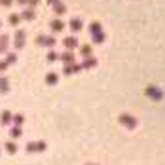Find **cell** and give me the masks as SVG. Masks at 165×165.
Masks as SVG:
<instances>
[{
  "label": "cell",
  "instance_id": "obj_1",
  "mask_svg": "<svg viewBox=\"0 0 165 165\" xmlns=\"http://www.w3.org/2000/svg\"><path fill=\"white\" fill-rule=\"evenodd\" d=\"M36 44H40V46H53V44H55V38H53V36H44V34H42V36L36 38Z\"/></svg>",
  "mask_w": 165,
  "mask_h": 165
},
{
  "label": "cell",
  "instance_id": "obj_2",
  "mask_svg": "<svg viewBox=\"0 0 165 165\" xmlns=\"http://www.w3.org/2000/svg\"><path fill=\"white\" fill-rule=\"evenodd\" d=\"M34 15H36V13H34V10H32V8H25V10L21 12V15H19V17H21V19H25V21H32V19H34Z\"/></svg>",
  "mask_w": 165,
  "mask_h": 165
},
{
  "label": "cell",
  "instance_id": "obj_3",
  "mask_svg": "<svg viewBox=\"0 0 165 165\" xmlns=\"http://www.w3.org/2000/svg\"><path fill=\"white\" fill-rule=\"evenodd\" d=\"M50 27H51V31H55V32H61V31L65 29V23H63L61 19H53V21L50 23Z\"/></svg>",
  "mask_w": 165,
  "mask_h": 165
},
{
  "label": "cell",
  "instance_id": "obj_4",
  "mask_svg": "<svg viewBox=\"0 0 165 165\" xmlns=\"http://www.w3.org/2000/svg\"><path fill=\"white\" fill-rule=\"evenodd\" d=\"M23 46H25V32L17 31V34H15V48H23Z\"/></svg>",
  "mask_w": 165,
  "mask_h": 165
},
{
  "label": "cell",
  "instance_id": "obj_5",
  "mask_svg": "<svg viewBox=\"0 0 165 165\" xmlns=\"http://www.w3.org/2000/svg\"><path fill=\"white\" fill-rule=\"evenodd\" d=\"M120 122L125 124L127 127H135V124H137V122H135V118H131V116H127V114H124V116L120 118Z\"/></svg>",
  "mask_w": 165,
  "mask_h": 165
},
{
  "label": "cell",
  "instance_id": "obj_6",
  "mask_svg": "<svg viewBox=\"0 0 165 165\" xmlns=\"http://www.w3.org/2000/svg\"><path fill=\"white\" fill-rule=\"evenodd\" d=\"M70 29H72L74 32H76V31H80V29H82V19H78V17L70 19Z\"/></svg>",
  "mask_w": 165,
  "mask_h": 165
},
{
  "label": "cell",
  "instance_id": "obj_7",
  "mask_svg": "<svg viewBox=\"0 0 165 165\" xmlns=\"http://www.w3.org/2000/svg\"><path fill=\"white\" fill-rule=\"evenodd\" d=\"M65 46L72 50V48H76V46H78V40H76L74 36H68V38H65Z\"/></svg>",
  "mask_w": 165,
  "mask_h": 165
},
{
  "label": "cell",
  "instance_id": "obj_8",
  "mask_svg": "<svg viewBox=\"0 0 165 165\" xmlns=\"http://www.w3.org/2000/svg\"><path fill=\"white\" fill-rule=\"evenodd\" d=\"M146 93H148V95H152V99H161V93H159L156 87H148Z\"/></svg>",
  "mask_w": 165,
  "mask_h": 165
},
{
  "label": "cell",
  "instance_id": "obj_9",
  "mask_svg": "<svg viewBox=\"0 0 165 165\" xmlns=\"http://www.w3.org/2000/svg\"><path fill=\"white\" fill-rule=\"evenodd\" d=\"M53 10H55V13H57V15H63V13L66 12V8H65V4H63V2L55 4V6H53Z\"/></svg>",
  "mask_w": 165,
  "mask_h": 165
},
{
  "label": "cell",
  "instance_id": "obj_10",
  "mask_svg": "<svg viewBox=\"0 0 165 165\" xmlns=\"http://www.w3.org/2000/svg\"><path fill=\"white\" fill-rule=\"evenodd\" d=\"M89 31H91V34H97V32H101V23H99V21H95V23H91V27H89Z\"/></svg>",
  "mask_w": 165,
  "mask_h": 165
},
{
  "label": "cell",
  "instance_id": "obj_11",
  "mask_svg": "<svg viewBox=\"0 0 165 165\" xmlns=\"http://www.w3.org/2000/svg\"><path fill=\"white\" fill-rule=\"evenodd\" d=\"M19 23H21V17H19L17 13H12V15H10V25H13V27H17V25H19Z\"/></svg>",
  "mask_w": 165,
  "mask_h": 165
},
{
  "label": "cell",
  "instance_id": "obj_12",
  "mask_svg": "<svg viewBox=\"0 0 165 165\" xmlns=\"http://www.w3.org/2000/svg\"><path fill=\"white\" fill-rule=\"evenodd\" d=\"M27 148H29L31 152H32V150H44V148H46V144H44V143H36V144H29Z\"/></svg>",
  "mask_w": 165,
  "mask_h": 165
},
{
  "label": "cell",
  "instance_id": "obj_13",
  "mask_svg": "<svg viewBox=\"0 0 165 165\" xmlns=\"http://www.w3.org/2000/svg\"><path fill=\"white\" fill-rule=\"evenodd\" d=\"M93 42H95V44L104 42V34H103V31H101V32H97V34H93Z\"/></svg>",
  "mask_w": 165,
  "mask_h": 165
},
{
  "label": "cell",
  "instance_id": "obj_14",
  "mask_svg": "<svg viewBox=\"0 0 165 165\" xmlns=\"http://www.w3.org/2000/svg\"><path fill=\"white\" fill-rule=\"evenodd\" d=\"M72 59H74V55L70 53V51H66V53H63V61L65 63H72Z\"/></svg>",
  "mask_w": 165,
  "mask_h": 165
},
{
  "label": "cell",
  "instance_id": "obj_15",
  "mask_svg": "<svg viewBox=\"0 0 165 165\" xmlns=\"http://www.w3.org/2000/svg\"><path fill=\"white\" fill-rule=\"evenodd\" d=\"M46 80H48V84H55V82H57V74H53V72H50L48 76H46Z\"/></svg>",
  "mask_w": 165,
  "mask_h": 165
},
{
  "label": "cell",
  "instance_id": "obj_16",
  "mask_svg": "<svg viewBox=\"0 0 165 165\" xmlns=\"http://www.w3.org/2000/svg\"><path fill=\"white\" fill-rule=\"evenodd\" d=\"M6 44H8V36H2V38H0V51L6 50Z\"/></svg>",
  "mask_w": 165,
  "mask_h": 165
},
{
  "label": "cell",
  "instance_id": "obj_17",
  "mask_svg": "<svg viewBox=\"0 0 165 165\" xmlns=\"http://www.w3.org/2000/svg\"><path fill=\"white\" fill-rule=\"evenodd\" d=\"M82 55L84 57H89L91 55V46H84V48H82Z\"/></svg>",
  "mask_w": 165,
  "mask_h": 165
},
{
  "label": "cell",
  "instance_id": "obj_18",
  "mask_svg": "<svg viewBox=\"0 0 165 165\" xmlns=\"http://www.w3.org/2000/svg\"><path fill=\"white\" fill-rule=\"evenodd\" d=\"M10 120H12V114H10V112H4V114H2V124H8Z\"/></svg>",
  "mask_w": 165,
  "mask_h": 165
},
{
  "label": "cell",
  "instance_id": "obj_19",
  "mask_svg": "<svg viewBox=\"0 0 165 165\" xmlns=\"http://www.w3.org/2000/svg\"><path fill=\"white\" fill-rule=\"evenodd\" d=\"M95 63H97L95 59H91V57H89L87 61H84V66H87V68H91V66H93V65H95Z\"/></svg>",
  "mask_w": 165,
  "mask_h": 165
},
{
  "label": "cell",
  "instance_id": "obj_20",
  "mask_svg": "<svg viewBox=\"0 0 165 165\" xmlns=\"http://www.w3.org/2000/svg\"><path fill=\"white\" fill-rule=\"evenodd\" d=\"M6 150H8V152H12V154H13V152H15V150H17V146H15V144H13V143H8V144H6Z\"/></svg>",
  "mask_w": 165,
  "mask_h": 165
},
{
  "label": "cell",
  "instance_id": "obj_21",
  "mask_svg": "<svg viewBox=\"0 0 165 165\" xmlns=\"http://www.w3.org/2000/svg\"><path fill=\"white\" fill-rule=\"evenodd\" d=\"M36 6H38V0H27V8H32L34 10Z\"/></svg>",
  "mask_w": 165,
  "mask_h": 165
},
{
  "label": "cell",
  "instance_id": "obj_22",
  "mask_svg": "<svg viewBox=\"0 0 165 165\" xmlns=\"http://www.w3.org/2000/svg\"><path fill=\"white\" fill-rule=\"evenodd\" d=\"M0 89H2V91H8V80H0Z\"/></svg>",
  "mask_w": 165,
  "mask_h": 165
},
{
  "label": "cell",
  "instance_id": "obj_23",
  "mask_svg": "<svg viewBox=\"0 0 165 165\" xmlns=\"http://www.w3.org/2000/svg\"><path fill=\"white\" fill-rule=\"evenodd\" d=\"M15 59H17V57H15L13 53H10V55H8V61H6V63H8V65H10V63H15Z\"/></svg>",
  "mask_w": 165,
  "mask_h": 165
},
{
  "label": "cell",
  "instance_id": "obj_24",
  "mask_svg": "<svg viewBox=\"0 0 165 165\" xmlns=\"http://www.w3.org/2000/svg\"><path fill=\"white\" fill-rule=\"evenodd\" d=\"M19 135H21V129H19V127L12 129V137H19Z\"/></svg>",
  "mask_w": 165,
  "mask_h": 165
},
{
  "label": "cell",
  "instance_id": "obj_25",
  "mask_svg": "<svg viewBox=\"0 0 165 165\" xmlns=\"http://www.w3.org/2000/svg\"><path fill=\"white\" fill-rule=\"evenodd\" d=\"M0 4H2V6H12L13 0H0Z\"/></svg>",
  "mask_w": 165,
  "mask_h": 165
},
{
  "label": "cell",
  "instance_id": "obj_26",
  "mask_svg": "<svg viewBox=\"0 0 165 165\" xmlns=\"http://www.w3.org/2000/svg\"><path fill=\"white\" fill-rule=\"evenodd\" d=\"M59 2H61V0H48V4H50V6H51V8H53V6H55V4H59Z\"/></svg>",
  "mask_w": 165,
  "mask_h": 165
},
{
  "label": "cell",
  "instance_id": "obj_27",
  "mask_svg": "<svg viewBox=\"0 0 165 165\" xmlns=\"http://www.w3.org/2000/svg\"><path fill=\"white\" fill-rule=\"evenodd\" d=\"M48 59H50V61H53V59H57V53H50V55H48Z\"/></svg>",
  "mask_w": 165,
  "mask_h": 165
},
{
  "label": "cell",
  "instance_id": "obj_28",
  "mask_svg": "<svg viewBox=\"0 0 165 165\" xmlns=\"http://www.w3.org/2000/svg\"><path fill=\"white\" fill-rule=\"evenodd\" d=\"M8 68V63H0V70H6Z\"/></svg>",
  "mask_w": 165,
  "mask_h": 165
},
{
  "label": "cell",
  "instance_id": "obj_29",
  "mask_svg": "<svg viewBox=\"0 0 165 165\" xmlns=\"http://www.w3.org/2000/svg\"><path fill=\"white\" fill-rule=\"evenodd\" d=\"M17 4L19 6H27V0H17Z\"/></svg>",
  "mask_w": 165,
  "mask_h": 165
}]
</instances>
